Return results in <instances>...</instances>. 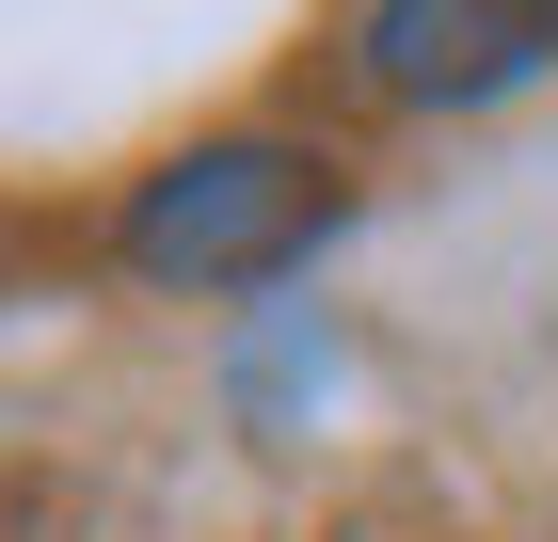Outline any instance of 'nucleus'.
I'll return each instance as SVG.
<instances>
[{
    "instance_id": "f257e3e1",
    "label": "nucleus",
    "mask_w": 558,
    "mask_h": 542,
    "mask_svg": "<svg viewBox=\"0 0 558 542\" xmlns=\"http://www.w3.org/2000/svg\"><path fill=\"white\" fill-rule=\"evenodd\" d=\"M319 224H336V176L303 144H192L129 192V272L144 288H271L319 255Z\"/></svg>"
},
{
    "instance_id": "f03ea898",
    "label": "nucleus",
    "mask_w": 558,
    "mask_h": 542,
    "mask_svg": "<svg viewBox=\"0 0 558 542\" xmlns=\"http://www.w3.org/2000/svg\"><path fill=\"white\" fill-rule=\"evenodd\" d=\"M351 48L399 112H478V96H526L558 64V0H367Z\"/></svg>"
}]
</instances>
